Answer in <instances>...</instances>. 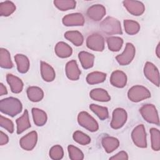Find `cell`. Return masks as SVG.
Returning <instances> with one entry per match:
<instances>
[{"label":"cell","mask_w":160,"mask_h":160,"mask_svg":"<svg viewBox=\"0 0 160 160\" xmlns=\"http://www.w3.org/2000/svg\"><path fill=\"white\" fill-rule=\"evenodd\" d=\"M8 94L6 88L2 83H0V96H3Z\"/></svg>","instance_id":"cell-42"},{"label":"cell","mask_w":160,"mask_h":160,"mask_svg":"<svg viewBox=\"0 0 160 160\" xmlns=\"http://www.w3.org/2000/svg\"><path fill=\"white\" fill-rule=\"evenodd\" d=\"M22 103L18 98L9 97L0 101L1 112L11 117L18 115L22 111Z\"/></svg>","instance_id":"cell-1"},{"label":"cell","mask_w":160,"mask_h":160,"mask_svg":"<svg viewBox=\"0 0 160 160\" xmlns=\"http://www.w3.org/2000/svg\"><path fill=\"white\" fill-rule=\"evenodd\" d=\"M54 4L59 10L65 11L74 9L76 2L74 0H55L54 1Z\"/></svg>","instance_id":"cell-34"},{"label":"cell","mask_w":160,"mask_h":160,"mask_svg":"<svg viewBox=\"0 0 160 160\" xmlns=\"http://www.w3.org/2000/svg\"><path fill=\"white\" fill-rule=\"evenodd\" d=\"M73 139L81 145H87L91 142V138L89 136L80 131H76L73 133Z\"/></svg>","instance_id":"cell-36"},{"label":"cell","mask_w":160,"mask_h":160,"mask_svg":"<svg viewBox=\"0 0 160 160\" xmlns=\"http://www.w3.org/2000/svg\"><path fill=\"white\" fill-rule=\"evenodd\" d=\"M124 27L126 32L129 35H134L140 30L139 24L131 19H125L124 21Z\"/></svg>","instance_id":"cell-32"},{"label":"cell","mask_w":160,"mask_h":160,"mask_svg":"<svg viewBox=\"0 0 160 160\" xmlns=\"http://www.w3.org/2000/svg\"><path fill=\"white\" fill-rule=\"evenodd\" d=\"M64 156V151L60 145H55L49 150V157L53 160L61 159Z\"/></svg>","instance_id":"cell-38"},{"label":"cell","mask_w":160,"mask_h":160,"mask_svg":"<svg viewBox=\"0 0 160 160\" xmlns=\"http://www.w3.org/2000/svg\"><path fill=\"white\" fill-rule=\"evenodd\" d=\"M136 53L135 47L132 43L127 42L123 52L116 56L118 62L121 66H126L133 60Z\"/></svg>","instance_id":"cell-7"},{"label":"cell","mask_w":160,"mask_h":160,"mask_svg":"<svg viewBox=\"0 0 160 160\" xmlns=\"http://www.w3.org/2000/svg\"><path fill=\"white\" fill-rule=\"evenodd\" d=\"M110 159H116V160H119V159H122V160H128V155L126 152L122 151L117 153L116 155L111 157L109 158Z\"/></svg>","instance_id":"cell-40"},{"label":"cell","mask_w":160,"mask_h":160,"mask_svg":"<svg viewBox=\"0 0 160 160\" xmlns=\"http://www.w3.org/2000/svg\"><path fill=\"white\" fill-rule=\"evenodd\" d=\"M64 38L71 42L76 46H80L82 44L84 38L82 34L78 31H69L64 33Z\"/></svg>","instance_id":"cell-27"},{"label":"cell","mask_w":160,"mask_h":160,"mask_svg":"<svg viewBox=\"0 0 160 160\" xmlns=\"http://www.w3.org/2000/svg\"><path fill=\"white\" fill-rule=\"evenodd\" d=\"M65 71L66 76L71 81H77L79 79L81 75V71L78 68L76 60L68 61L66 65Z\"/></svg>","instance_id":"cell-15"},{"label":"cell","mask_w":160,"mask_h":160,"mask_svg":"<svg viewBox=\"0 0 160 160\" xmlns=\"http://www.w3.org/2000/svg\"><path fill=\"white\" fill-rule=\"evenodd\" d=\"M106 74L99 71H94L89 73L86 77V81L89 84H96L105 81Z\"/></svg>","instance_id":"cell-29"},{"label":"cell","mask_w":160,"mask_h":160,"mask_svg":"<svg viewBox=\"0 0 160 160\" xmlns=\"http://www.w3.org/2000/svg\"><path fill=\"white\" fill-rule=\"evenodd\" d=\"M110 82L114 87L122 88L127 83L126 74L123 71L119 70L114 71L111 75Z\"/></svg>","instance_id":"cell-16"},{"label":"cell","mask_w":160,"mask_h":160,"mask_svg":"<svg viewBox=\"0 0 160 160\" xmlns=\"http://www.w3.org/2000/svg\"><path fill=\"white\" fill-rule=\"evenodd\" d=\"M106 8L101 4H94L90 6L87 10V16L89 18L94 21H101L106 15Z\"/></svg>","instance_id":"cell-14"},{"label":"cell","mask_w":160,"mask_h":160,"mask_svg":"<svg viewBox=\"0 0 160 160\" xmlns=\"http://www.w3.org/2000/svg\"><path fill=\"white\" fill-rule=\"evenodd\" d=\"M0 66L4 69H11L13 67L10 53L4 48L0 49Z\"/></svg>","instance_id":"cell-28"},{"label":"cell","mask_w":160,"mask_h":160,"mask_svg":"<svg viewBox=\"0 0 160 160\" xmlns=\"http://www.w3.org/2000/svg\"><path fill=\"white\" fill-rule=\"evenodd\" d=\"M14 60L17 64V69L19 72L26 73L29 69V60L27 56L22 54H17L14 56Z\"/></svg>","instance_id":"cell-21"},{"label":"cell","mask_w":160,"mask_h":160,"mask_svg":"<svg viewBox=\"0 0 160 160\" xmlns=\"http://www.w3.org/2000/svg\"><path fill=\"white\" fill-rule=\"evenodd\" d=\"M101 143L105 151L107 153H111L116 150L119 146V140L114 137L106 136L102 138Z\"/></svg>","instance_id":"cell-19"},{"label":"cell","mask_w":160,"mask_h":160,"mask_svg":"<svg viewBox=\"0 0 160 160\" xmlns=\"http://www.w3.org/2000/svg\"><path fill=\"white\" fill-rule=\"evenodd\" d=\"M41 74L43 80L46 82H52L56 77L53 68L44 61H41Z\"/></svg>","instance_id":"cell-18"},{"label":"cell","mask_w":160,"mask_h":160,"mask_svg":"<svg viewBox=\"0 0 160 160\" xmlns=\"http://www.w3.org/2000/svg\"><path fill=\"white\" fill-rule=\"evenodd\" d=\"M78 58L82 67L85 69L91 68L94 65V56L92 54L86 51H81L78 54Z\"/></svg>","instance_id":"cell-24"},{"label":"cell","mask_w":160,"mask_h":160,"mask_svg":"<svg viewBox=\"0 0 160 160\" xmlns=\"http://www.w3.org/2000/svg\"><path fill=\"white\" fill-rule=\"evenodd\" d=\"M89 108L101 120H105L109 118L108 109L106 107L91 104L89 105Z\"/></svg>","instance_id":"cell-33"},{"label":"cell","mask_w":160,"mask_h":160,"mask_svg":"<svg viewBox=\"0 0 160 160\" xmlns=\"http://www.w3.org/2000/svg\"><path fill=\"white\" fill-rule=\"evenodd\" d=\"M89 96L94 101L100 102H108L111 100V97L108 92L104 89L96 88L90 91Z\"/></svg>","instance_id":"cell-23"},{"label":"cell","mask_w":160,"mask_h":160,"mask_svg":"<svg viewBox=\"0 0 160 160\" xmlns=\"http://www.w3.org/2000/svg\"><path fill=\"white\" fill-rule=\"evenodd\" d=\"M101 31L107 34H122L121 22L117 19L108 16L100 23Z\"/></svg>","instance_id":"cell-2"},{"label":"cell","mask_w":160,"mask_h":160,"mask_svg":"<svg viewBox=\"0 0 160 160\" xmlns=\"http://www.w3.org/2000/svg\"><path fill=\"white\" fill-rule=\"evenodd\" d=\"M151 148L155 151L160 149V132L159 131L154 128L150 129Z\"/></svg>","instance_id":"cell-35"},{"label":"cell","mask_w":160,"mask_h":160,"mask_svg":"<svg viewBox=\"0 0 160 160\" xmlns=\"http://www.w3.org/2000/svg\"><path fill=\"white\" fill-rule=\"evenodd\" d=\"M9 142V138L7 134L3 132L2 131H0V145L2 146L6 144Z\"/></svg>","instance_id":"cell-41"},{"label":"cell","mask_w":160,"mask_h":160,"mask_svg":"<svg viewBox=\"0 0 160 160\" xmlns=\"http://www.w3.org/2000/svg\"><path fill=\"white\" fill-rule=\"evenodd\" d=\"M124 6L127 11L134 16H141L145 11V6L144 4L138 1L134 0H125L122 2Z\"/></svg>","instance_id":"cell-12"},{"label":"cell","mask_w":160,"mask_h":160,"mask_svg":"<svg viewBox=\"0 0 160 160\" xmlns=\"http://www.w3.org/2000/svg\"><path fill=\"white\" fill-rule=\"evenodd\" d=\"M139 112L143 119L148 122L159 125L158 112L154 105L152 104H144L139 109Z\"/></svg>","instance_id":"cell-4"},{"label":"cell","mask_w":160,"mask_h":160,"mask_svg":"<svg viewBox=\"0 0 160 160\" xmlns=\"http://www.w3.org/2000/svg\"><path fill=\"white\" fill-rule=\"evenodd\" d=\"M69 158L71 160H82L84 159L83 152L77 147L73 145L68 146Z\"/></svg>","instance_id":"cell-37"},{"label":"cell","mask_w":160,"mask_h":160,"mask_svg":"<svg viewBox=\"0 0 160 160\" xmlns=\"http://www.w3.org/2000/svg\"><path fill=\"white\" fill-rule=\"evenodd\" d=\"M78 122L81 126L90 132H96L99 129L98 122L93 117L86 111H81L78 114Z\"/></svg>","instance_id":"cell-5"},{"label":"cell","mask_w":160,"mask_h":160,"mask_svg":"<svg viewBox=\"0 0 160 160\" xmlns=\"http://www.w3.org/2000/svg\"><path fill=\"white\" fill-rule=\"evenodd\" d=\"M38 141V133L32 131L22 137L19 140L20 146L26 151L32 150L36 145Z\"/></svg>","instance_id":"cell-11"},{"label":"cell","mask_w":160,"mask_h":160,"mask_svg":"<svg viewBox=\"0 0 160 160\" xmlns=\"http://www.w3.org/2000/svg\"><path fill=\"white\" fill-rule=\"evenodd\" d=\"M131 138L136 146L141 148L147 147L146 132L143 124H139L134 128L131 132Z\"/></svg>","instance_id":"cell-6"},{"label":"cell","mask_w":160,"mask_h":160,"mask_svg":"<svg viewBox=\"0 0 160 160\" xmlns=\"http://www.w3.org/2000/svg\"><path fill=\"white\" fill-rule=\"evenodd\" d=\"M86 46L92 51L102 52L104 49V39L99 33L92 34L86 39Z\"/></svg>","instance_id":"cell-9"},{"label":"cell","mask_w":160,"mask_h":160,"mask_svg":"<svg viewBox=\"0 0 160 160\" xmlns=\"http://www.w3.org/2000/svg\"><path fill=\"white\" fill-rule=\"evenodd\" d=\"M62 22L66 26H82L84 24V18L81 13H72L64 16Z\"/></svg>","instance_id":"cell-13"},{"label":"cell","mask_w":160,"mask_h":160,"mask_svg":"<svg viewBox=\"0 0 160 160\" xmlns=\"http://www.w3.org/2000/svg\"><path fill=\"white\" fill-rule=\"evenodd\" d=\"M6 80L12 92L18 94L22 91L24 84L20 78L11 74H8L6 75Z\"/></svg>","instance_id":"cell-17"},{"label":"cell","mask_w":160,"mask_h":160,"mask_svg":"<svg viewBox=\"0 0 160 160\" xmlns=\"http://www.w3.org/2000/svg\"><path fill=\"white\" fill-rule=\"evenodd\" d=\"M17 124V134H20L26 129L31 128V123L29 118V114L27 109H25L23 114L16 120Z\"/></svg>","instance_id":"cell-22"},{"label":"cell","mask_w":160,"mask_h":160,"mask_svg":"<svg viewBox=\"0 0 160 160\" xmlns=\"http://www.w3.org/2000/svg\"><path fill=\"white\" fill-rule=\"evenodd\" d=\"M159 44H160L159 43L158 44V46L156 47V54L158 58L160 57V56H159V54H159Z\"/></svg>","instance_id":"cell-43"},{"label":"cell","mask_w":160,"mask_h":160,"mask_svg":"<svg viewBox=\"0 0 160 160\" xmlns=\"http://www.w3.org/2000/svg\"><path fill=\"white\" fill-rule=\"evenodd\" d=\"M127 119L128 114L126 111L123 108H116L112 112L111 127L114 129H120L126 122Z\"/></svg>","instance_id":"cell-8"},{"label":"cell","mask_w":160,"mask_h":160,"mask_svg":"<svg viewBox=\"0 0 160 160\" xmlns=\"http://www.w3.org/2000/svg\"><path fill=\"white\" fill-rule=\"evenodd\" d=\"M32 115L34 124L38 126H44L48 119L46 113L42 109L33 108L32 109Z\"/></svg>","instance_id":"cell-25"},{"label":"cell","mask_w":160,"mask_h":160,"mask_svg":"<svg viewBox=\"0 0 160 160\" xmlns=\"http://www.w3.org/2000/svg\"><path fill=\"white\" fill-rule=\"evenodd\" d=\"M128 97L130 101L138 102L151 97L150 91L144 86L136 85L131 87L128 92Z\"/></svg>","instance_id":"cell-3"},{"label":"cell","mask_w":160,"mask_h":160,"mask_svg":"<svg viewBox=\"0 0 160 160\" xmlns=\"http://www.w3.org/2000/svg\"><path fill=\"white\" fill-rule=\"evenodd\" d=\"M54 51L56 54L61 58H69L72 53L71 47L62 41H60L56 44L54 48Z\"/></svg>","instance_id":"cell-20"},{"label":"cell","mask_w":160,"mask_h":160,"mask_svg":"<svg viewBox=\"0 0 160 160\" xmlns=\"http://www.w3.org/2000/svg\"><path fill=\"white\" fill-rule=\"evenodd\" d=\"M108 49L113 52L119 51L123 44V39L120 37L110 36L106 39Z\"/></svg>","instance_id":"cell-30"},{"label":"cell","mask_w":160,"mask_h":160,"mask_svg":"<svg viewBox=\"0 0 160 160\" xmlns=\"http://www.w3.org/2000/svg\"><path fill=\"white\" fill-rule=\"evenodd\" d=\"M15 4L9 1L0 2V15L1 16H9L16 11Z\"/></svg>","instance_id":"cell-31"},{"label":"cell","mask_w":160,"mask_h":160,"mask_svg":"<svg viewBox=\"0 0 160 160\" xmlns=\"http://www.w3.org/2000/svg\"><path fill=\"white\" fill-rule=\"evenodd\" d=\"M145 77L156 86H159V72L157 67L151 62H146L144 67Z\"/></svg>","instance_id":"cell-10"},{"label":"cell","mask_w":160,"mask_h":160,"mask_svg":"<svg viewBox=\"0 0 160 160\" xmlns=\"http://www.w3.org/2000/svg\"><path fill=\"white\" fill-rule=\"evenodd\" d=\"M0 126L6 129L9 133L14 132V124L12 121L2 115L0 116Z\"/></svg>","instance_id":"cell-39"},{"label":"cell","mask_w":160,"mask_h":160,"mask_svg":"<svg viewBox=\"0 0 160 160\" xmlns=\"http://www.w3.org/2000/svg\"><path fill=\"white\" fill-rule=\"evenodd\" d=\"M26 92L28 99L32 102H39L44 98L43 91L37 86H29Z\"/></svg>","instance_id":"cell-26"}]
</instances>
